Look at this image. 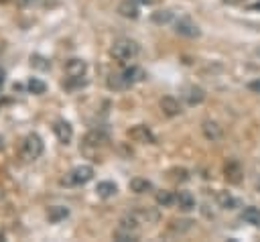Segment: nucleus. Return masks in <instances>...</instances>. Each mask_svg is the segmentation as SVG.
I'll list each match as a JSON object with an SVG mask.
<instances>
[{
	"instance_id": "obj_1",
	"label": "nucleus",
	"mask_w": 260,
	"mask_h": 242,
	"mask_svg": "<svg viewBox=\"0 0 260 242\" xmlns=\"http://www.w3.org/2000/svg\"><path fill=\"white\" fill-rule=\"evenodd\" d=\"M110 53H112V57L118 63H128V61H132V59L138 57L140 45L136 41H132V39H118V41H114Z\"/></svg>"
},
{
	"instance_id": "obj_2",
	"label": "nucleus",
	"mask_w": 260,
	"mask_h": 242,
	"mask_svg": "<svg viewBox=\"0 0 260 242\" xmlns=\"http://www.w3.org/2000/svg\"><path fill=\"white\" fill-rule=\"evenodd\" d=\"M43 148H45L43 138H41L39 134L30 132V134H26V136L22 138L18 153H20V159H22L24 163H30V161H37V159L43 155Z\"/></svg>"
},
{
	"instance_id": "obj_3",
	"label": "nucleus",
	"mask_w": 260,
	"mask_h": 242,
	"mask_svg": "<svg viewBox=\"0 0 260 242\" xmlns=\"http://www.w3.org/2000/svg\"><path fill=\"white\" fill-rule=\"evenodd\" d=\"M93 179V167L89 165H79L75 169H71L63 179L61 183L63 185H69V187H77V185H85L87 181Z\"/></svg>"
},
{
	"instance_id": "obj_4",
	"label": "nucleus",
	"mask_w": 260,
	"mask_h": 242,
	"mask_svg": "<svg viewBox=\"0 0 260 242\" xmlns=\"http://www.w3.org/2000/svg\"><path fill=\"white\" fill-rule=\"evenodd\" d=\"M128 136L134 140V142H140V144H154L156 142V136L152 134V130L144 124H136L128 130Z\"/></svg>"
},
{
	"instance_id": "obj_5",
	"label": "nucleus",
	"mask_w": 260,
	"mask_h": 242,
	"mask_svg": "<svg viewBox=\"0 0 260 242\" xmlns=\"http://www.w3.org/2000/svg\"><path fill=\"white\" fill-rule=\"evenodd\" d=\"M85 71H87V63L83 59L73 57V59H69L65 63V73H67L69 79H81L85 75Z\"/></svg>"
},
{
	"instance_id": "obj_6",
	"label": "nucleus",
	"mask_w": 260,
	"mask_h": 242,
	"mask_svg": "<svg viewBox=\"0 0 260 242\" xmlns=\"http://www.w3.org/2000/svg\"><path fill=\"white\" fill-rule=\"evenodd\" d=\"M158 108H160V112H162L165 116H169V118H175V116H179V114L183 112L179 100H175L173 96H165V98H160Z\"/></svg>"
},
{
	"instance_id": "obj_7",
	"label": "nucleus",
	"mask_w": 260,
	"mask_h": 242,
	"mask_svg": "<svg viewBox=\"0 0 260 242\" xmlns=\"http://www.w3.org/2000/svg\"><path fill=\"white\" fill-rule=\"evenodd\" d=\"M53 132H55L57 140L63 142V144H69L71 138H73V128H71V124L65 122V120H55V124H53Z\"/></svg>"
},
{
	"instance_id": "obj_8",
	"label": "nucleus",
	"mask_w": 260,
	"mask_h": 242,
	"mask_svg": "<svg viewBox=\"0 0 260 242\" xmlns=\"http://www.w3.org/2000/svg\"><path fill=\"white\" fill-rule=\"evenodd\" d=\"M223 175H225V179H228L230 183H240V181H242V175H244L242 165H240L236 159H230V161L223 165Z\"/></svg>"
},
{
	"instance_id": "obj_9",
	"label": "nucleus",
	"mask_w": 260,
	"mask_h": 242,
	"mask_svg": "<svg viewBox=\"0 0 260 242\" xmlns=\"http://www.w3.org/2000/svg\"><path fill=\"white\" fill-rule=\"evenodd\" d=\"M201 132H203V136H205L207 140H211V142H217V140H221V136H223L221 126H219L217 122H213V120H205V122L201 124Z\"/></svg>"
},
{
	"instance_id": "obj_10",
	"label": "nucleus",
	"mask_w": 260,
	"mask_h": 242,
	"mask_svg": "<svg viewBox=\"0 0 260 242\" xmlns=\"http://www.w3.org/2000/svg\"><path fill=\"white\" fill-rule=\"evenodd\" d=\"M175 31L179 33V35H183V37H199V26L195 24V22H191L189 18H179L177 22H175Z\"/></svg>"
},
{
	"instance_id": "obj_11",
	"label": "nucleus",
	"mask_w": 260,
	"mask_h": 242,
	"mask_svg": "<svg viewBox=\"0 0 260 242\" xmlns=\"http://www.w3.org/2000/svg\"><path fill=\"white\" fill-rule=\"evenodd\" d=\"M183 98H185V102H187L189 106H199V104L205 100V89L199 87V85H189V87L185 89Z\"/></svg>"
},
{
	"instance_id": "obj_12",
	"label": "nucleus",
	"mask_w": 260,
	"mask_h": 242,
	"mask_svg": "<svg viewBox=\"0 0 260 242\" xmlns=\"http://www.w3.org/2000/svg\"><path fill=\"white\" fill-rule=\"evenodd\" d=\"M132 214L138 218L140 224H142V222L154 224V222H158V218H160V214H158L154 207H136V209H132Z\"/></svg>"
},
{
	"instance_id": "obj_13",
	"label": "nucleus",
	"mask_w": 260,
	"mask_h": 242,
	"mask_svg": "<svg viewBox=\"0 0 260 242\" xmlns=\"http://www.w3.org/2000/svg\"><path fill=\"white\" fill-rule=\"evenodd\" d=\"M175 203L179 205V209L189 211L195 207V197L189 191H179V193H175Z\"/></svg>"
},
{
	"instance_id": "obj_14",
	"label": "nucleus",
	"mask_w": 260,
	"mask_h": 242,
	"mask_svg": "<svg viewBox=\"0 0 260 242\" xmlns=\"http://www.w3.org/2000/svg\"><path fill=\"white\" fill-rule=\"evenodd\" d=\"M215 199H217L219 207H223V209H236V207L240 205V201H238L230 191H217V193H215Z\"/></svg>"
},
{
	"instance_id": "obj_15",
	"label": "nucleus",
	"mask_w": 260,
	"mask_h": 242,
	"mask_svg": "<svg viewBox=\"0 0 260 242\" xmlns=\"http://www.w3.org/2000/svg\"><path fill=\"white\" fill-rule=\"evenodd\" d=\"M106 140H108V134H106L104 130H100V128L89 130V132L85 134V138H83V142L89 144V146H100V144H104Z\"/></svg>"
},
{
	"instance_id": "obj_16",
	"label": "nucleus",
	"mask_w": 260,
	"mask_h": 242,
	"mask_svg": "<svg viewBox=\"0 0 260 242\" xmlns=\"http://www.w3.org/2000/svg\"><path fill=\"white\" fill-rule=\"evenodd\" d=\"M118 12L124 18H138V4L134 0H122L118 4Z\"/></svg>"
},
{
	"instance_id": "obj_17",
	"label": "nucleus",
	"mask_w": 260,
	"mask_h": 242,
	"mask_svg": "<svg viewBox=\"0 0 260 242\" xmlns=\"http://www.w3.org/2000/svg\"><path fill=\"white\" fill-rule=\"evenodd\" d=\"M108 87L110 89H116V92H122V89H128L130 87V83H128V79L122 75V71L120 73H112L110 77H108Z\"/></svg>"
},
{
	"instance_id": "obj_18",
	"label": "nucleus",
	"mask_w": 260,
	"mask_h": 242,
	"mask_svg": "<svg viewBox=\"0 0 260 242\" xmlns=\"http://www.w3.org/2000/svg\"><path fill=\"white\" fill-rule=\"evenodd\" d=\"M122 75L128 79V83H130V85H134V83H138V81H142V79L146 77V73H144L140 67H136V65H132V67L124 69V71H122Z\"/></svg>"
},
{
	"instance_id": "obj_19",
	"label": "nucleus",
	"mask_w": 260,
	"mask_h": 242,
	"mask_svg": "<svg viewBox=\"0 0 260 242\" xmlns=\"http://www.w3.org/2000/svg\"><path fill=\"white\" fill-rule=\"evenodd\" d=\"M128 187L134 193H146V191L152 189V183L148 179H144V177H134V179H130V185Z\"/></svg>"
},
{
	"instance_id": "obj_20",
	"label": "nucleus",
	"mask_w": 260,
	"mask_h": 242,
	"mask_svg": "<svg viewBox=\"0 0 260 242\" xmlns=\"http://www.w3.org/2000/svg\"><path fill=\"white\" fill-rule=\"evenodd\" d=\"M116 191H118V187H116V183H112V181H100V183L95 185V193H98L100 197H104V199L116 195Z\"/></svg>"
},
{
	"instance_id": "obj_21",
	"label": "nucleus",
	"mask_w": 260,
	"mask_h": 242,
	"mask_svg": "<svg viewBox=\"0 0 260 242\" xmlns=\"http://www.w3.org/2000/svg\"><path fill=\"white\" fill-rule=\"evenodd\" d=\"M242 220L248 222V224H252V226H256V228H260V209L254 207V205L244 207V211H242Z\"/></svg>"
},
{
	"instance_id": "obj_22",
	"label": "nucleus",
	"mask_w": 260,
	"mask_h": 242,
	"mask_svg": "<svg viewBox=\"0 0 260 242\" xmlns=\"http://www.w3.org/2000/svg\"><path fill=\"white\" fill-rule=\"evenodd\" d=\"M67 216H69V209L63 207V205H53V207H49V211H47V218H49V222H53V224L65 220Z\"/></svg>"
},
{
	"instance_id": "obj_23",
	"label": "nucleus",
	"mask_w": 260,
	"mask_h": 242,
	"mask_svg": "<svg viewBox=\"0 0 260 242\" xmlns=\"http://www.w3.org/2000/svg\"><path fill=\"white\" fill-rule=\"evenodd\" d=\"M138 224H140V222H138V218H136L132 211L120 218V228H124V230H132V232H136Z\"/></svg>"
},
{
	"instance_id": "obj_24",
	"label": "nucleus",
	"mask_w": 260,
	"mask_h": 242,
	"mask_svg": "<svg viewBox=\"0 0 260 242\" xmlns=\"http://www.w3.org/2000/svg\"><path fill=\"white\" fill-rule=\"evenodd\" d=\"M26 87H28V92L30 94H45L47 92V83L45 81H41V79H37V77H30L28 81H26Z\"/></svg>"
},
{
	"instance_id": "obj_25",
	"label": "nucleus",
	"mask_w": 260,
	"mask_h": 242,
	"mask_svg": "<svg viewBox=\"0 0 260 242\" xmlns=\"http://www.w3.org/2000/svg\"><path fill=\"white\" fill-rule=\"evenodd\" d=\"M191 228H193V222H191V220H173V222L169 224V230L179 232V234H183V232H187V230H191Z\"/></svg>"
},
{
	"instance_id": "obj_26",
	"label": "nucleus",
	"mask_w": 260,
	"mask_h": 242,
	"mask_svg": "<svg viewBox=\"0 0 260 242\" xmlns=\"http://www.w3.org/2000/svg\"><path fill=\"white\" fill-rule=\"evenodd\" d=\"M150 20H152L154 24H167V22L173 20V12H171V10H158V12H152Z\"/></svg>"
},
{
	"instance_id": "obj_27",
	"label": "nucleus",
	"mask_w": 260,
	"mask_h": 242,
	"mask_svg": "<svg viewBox=\"0 0 260 242\" xmlns=\"http://www.w3.org/2000/svg\"><path fill=\"white\" fill-rule=\"evenodd\" d=\"M156 203L162 207H169L175 203V193L173 191H158L156 193Z\"/></svg>"
},
{
	"instance_id": "obj_28",
	"label": "nucleus",
	"mask_w": 260,
	"mask_h": 242,
	"mask_svg": "<svg viewBox=\"0 0 260 242\" xmlns=\"http://www.w3.org/2000/svg\"><path fill=\"white\" fill-rule=\"evenodd\" d=\"M114 240H120V242H136L138 240V236L132 232V230H124V228H120V230H116L114 232Z\"/></svg>"
},
{
	"instance_id": "obj_29",
	"label": "nucleus",
	"mask_w": 260,
	"mask_h": 242,
	"mask_svg": "<svg viewBox=\"0 0 260 242\" xmlns=\"http://www.w3.org/2000/svg\"><path fill=\"white\" fill-rule=\"evenodd\" d=\"M30 63H32L35 67H41V69H49V65H51L47 59H43V57H39V55H32V57H30Z\"/></svg>"
},
{
	"instance_id": "obj_30",
	"label": "nucleus",
	"mask_w": 260,
	"mask_h": 242,
	"mask_svg": "<svg viewBox=\"0 0 260 242\" xmlns=\"http://www.w3.org/2000/svg\"><path fill=\"white\" fill-rule=\"evenodd\" d=\"M171 173H173V179H177V181H187L189 179V171L187 169H173Z\"/></svg>"
},
{
	"instance_id": "obj_31",
	"label": "nucleus",
	"mask_w": 260,
	"mask_h": 242,
	"mask_svg": "<svg viewBox=\"0 0 260 242\" xmlns=\"http://www.w3.org/2000/svg\"><path fill=\"white\" fill-rule=\"evenodd\" d=\"M248 89H250V92H254V94H260V77L252 79V81L248 83Z\"/></svg>"
},
{
	"instance_id": "obj_32",
	"label": "nucleus",
	"mask_w": 260,
	"mask_h": 242,
	"mask_svg": "<svg viewBox=\"0 0 260 242\" xmlns=\"http://www.w3.org/2000/svg\"><path fill=\"white\" fill-rule=\"evenodd\" d=\"M4 81H6V71L0 67V92H2V87H4Z\"/></svg>"
},
{
	"instance_id": "obj_33",
	"label": "nucleus",
	"mask_w": 260,
	"mask_h": 242,
	"mask_svg": "<svg viewBox=\"0 0 260 242\" xmlns=\"http://www.w3.org/2000/svg\"><path fill=\"white\" fill-rule=\"evenodd\" d=\"M225 4H230V6H238V4H242L244 0H223Z\"/></svg>"
},
{
	"instance_id": "obj_34",
	"label": "nucleus",
	"mask_w": 260,
	"mask_h": 242,
	"mask_svg": "<svg viewBox=\"0 0 260 242\" xmlns=\"http://www.w3.org/2000/svg\"><path fill=\"white\" fill-rule=\"evenodd\" d=\"M134 2H136V4H152L154 0H134Z\"/></svg>"
},
{
	"instance_id": "obj_35",
	"label": "nucleus",
	"mask_w": 260,
	"mask_h": 242,
	"mask_svg": "<svg viewBox=\"0 0 260 242\" xmlns=\"http://www.w3.org/2000/svg\"><path fill=\"white\" fill-rule=\"evenodd\" d=\"M250 10H260V2H256V4H250Z\"/></svg>"
},
{
	"instance_id": "obj_36",
	"label": "nucleus",
	"mask_w": 260,
	"mask_h": 242,
	"mask_svg": "<svg viewBox=\"0 0 260 242\" xmlns=\"http://www.w3.org/2000/svg\"><path fill=\"white\" fill-rule=\"evenodd\" d=\"M256 55H260V49H256Z\"/></svg>"
}]
</instances>
